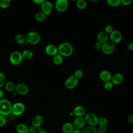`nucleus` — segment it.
I'll use <instances>...</instances> for the list:
<instances>
[{
    "mask_svg": "<svg viewBox=\"0 0 133 133\" xmlns=\"http://www.w3.org/2000/svg\"><path fill=\"white\" fill-rule=\"evenodd\" d=\"M58 54L63 57H70L73 53V47L68 42L61 43L58 46Z\"/></svg>",
    "mask_w": 133,
    "mask_h": 133,
    "instance_id": "f257e3e1",
    "label": "nucleus"
},
{
    "mask_svg": "<svg viewBox=\"0 0 133 133\" xmlns=\"http://www.w3.org/2000/svg\"><path fill=\"white\" fill-rule=\"evenodd\" d=\"M12 104L7 99L3 98L0 100V114L5 116L11 114Z\"/></svg>",
    "mask_w": 133,
    "mask_h": 133,
    "instance_id": "f03ea898",
    "label": "nucleus"
},
{
    "mask_svg": "<svg viewBox=\"0 0 133 133\" xmlns=\"http://www.w3.org/2000/svg\"><path fill=\"white\" fill-rule=\"evenodd\" d=\"M26 42L33 45H35L39 43L41 36L39 34L35 31H30L25 35Z\"/></svg>",
    "mask_w": 133,
    "mask_h": 133,
    "instance_id": "7ed1b4c3",
    "label": "nucleus"
},
{
    "mask_svg": "<svg viewBox=\"0 0 133 133\" xmlns=\"http://www.w3.org/2000/svg\"><path fill=\"white\" fill-rule=\"evenodd\" d=\"M9 61L10 63L14 65H17L20 64L23 58L22 57V53L19 51H14L9 56Z\"/></svg>",
    "mask_w": 133,
    "mask_h": 133,
    "instance_id": "20e7f679",
    "label": "nucleus"
},
{
    "mask_svg": "<svg viewBox=\"0 0 133 133\" xmlns=\"http://www.w3.org/2000/svg\"><path fill=\"white\" fill-rule=\"evenodd\" d=\"M25 109V107L22 102H15L12 104L11 114L15 116H20L24 112Z\"/></svg>",
    "mask_w": 133,
    "mask_h": 133,
    "instance_id": "39448f33",
    "label": "nucleus"
},
{
    "mask_svg": "<svg viewBox=\"0 0 133 133\" xmlns=\"http://www.w3.org/2000/svg\"><path fill=\"white\" fill-rule=\"evenodd\" d=\"M86 124L89 126L96 127L98 125V117L92 112H88L85 113L84 116Z\"/></svg>",
    "mask_w": 133,
    "mask_h": 133,
    "instance_id": "423d86ee",
    "label": "nucleus"
},
{
    "mask_svg": "<svg viewBox=\"0 0 133 133\" xmlns=\"http://www.w3.org/2000/svg\"><path fill=\"white\" fill-rule=\"evenodd\" d=\"M78 83V79L74 75H71L69 76L64 82V86L68 89H72L76 87Z\"/></svg>",
    "mask_w": 133,
    "mask_h": 133,
    "instance_id": "0eeeda50",
    "label": "nucleus"
},
{
    "mask_svg": "<svg viewBox=\"0 0 133 133\" xmlns=\"http://www.w3.org/2000/svg\"><path fill=\"white\" fill-rule=\"evenodd\" d=\"M115 50V45L111 42H107L102 44V52L105 55H111L113 54Z\"/></svg>",
    "mask_w": 133,
    "mask_h": 133,
    "instance_id": "6e6552de",
    "label": "nucleus"
},
{
    "mask_svg": "<svg viewBox=\"0 0 133 133\" xmlns=\"http://www.w3.org/2000/svg\"><path fill=\"white\" fill-rule=\"evenodd\" d=\"M53 7V4L51 2L45 1L41 5V11L47 16L52 11Z\"/></svg>",
    "mask_w": 133,
    "mask_h": 133,
    "instance_id": "1a4fd4ad",
    "label": "nucleus"
},
{
    "mask_svg": "<svg viewBox=\"0 0 133 133\" xmlns=\"http://www.w3.org/2000/svg\"><path fill=\"white\" fill-rule=\"evenodd\" d=\"M56 9L59 12L65 11L69 7V2L67 0H57L55 4Z\"/></svg>",
    "mask_w": 133,
    "mask_h": 133,
    "instance_id": "9d476101",
    "label": "nucleus"
},
{
    "mask_svg": "<svg viewBox=\"0 0 133 133\" xmlns=\"http://www.w3.org/2000/svg\"><path fill=\"white\" fill-rule=\"evenodd\" d=\"M29 91V86L23 83H20L16 85L15 92L20 95H26Z\"/></svg>",
    "mask_w": 133,
    "mask_h": 133,
    "instance_id": "9b49d317",
    "label": "nucleus"
},
{
    "mask_svg": "<svg viewBox=\"0 0 133 133\" xmlns=\"http://www.w3.org/2000/svg\"><path fill=\"white\" fill-rule=\"evenodd\" d=\"M72 124L74 126L75 129H80L82 130L85 126L86 124L85 118L83 116L81 117H76L73 122Z\"/></svg>",
    "mask_w": 133,
    "mask_h": 133,
    "instance_id": "f8f14e48",
    "label": "nucleus"
},
{
    "mask_svg": "<svg viewBox=\"0 0 133 133\" xmlns=\"http://www.w3.org/2000/svg\"><path fill=\"white\" fill-rule=\"evenodd\" d=\"M110 42L113 44H117L119 43L122 39V35L120 31L118 30H114L109 35Z\"/></svg>",
    "mask_w": 133,
    "mask_h": 133,
    "instance_id": "ddd939ff",
    "label": "nucleus"
},
{
    "mask_svg": "<svg viewBox=\"0 0 133 133\" xmlns=\"http://www.w3.org/2000/svg\"><path fill=\"white\" fill-rule=\"evenodd\" d=\"M45 51L48 55L53 57L58 54V47L52 44L47 45L45 48Z\"/></svg>",
    "mask_w": 133,
    "mask_h": 133,
    "instance_id": "4468645a",
    "label": "nucleus"
},
{
    "mask_svg": "<svg viewBox=\"0 0 133 133\" xmlns=\"http://www.w3.org/2000/svg\"><path fill=\"white\" fill-rule=\"evenodd\" d=\"M44 122V118L41 115H35L31 121L32 126L38 128L42 127Z\"/></svg>",
    "mask_w": 133,
    "mask_h": 133,
    "instance_id": "2eb2a0df",
    "label": "nucleus"
},
{
    "mask_svg": "<svg viewBox=\"0 0 133 133\" xmlns=\"http://www.w3.org/2000/svg\"><path fill=\"white\" fill-rule=\"evenodd\" d=\"M123 81H124V77L122 74L119 73H116L114 74L113 75H112L111 82L112 83L113 85H119L123 83Z\"/></svg>",
    "mask_w": 133,
    "mask_h": 133,
    "instance_id": "dca6fc26",
    "label": "nucleus"
},
{
    "mask_svg": "<svg viewBox=\"0 0 133 133\" xmlns=\"http://www.w3.org/2000/svg\"><path fill=\"white\" fill-rule=\"evenodd\" d=\"M112 77V74L111 72L108 70H103L99 74V78L104 83L111 81Z\"/></svg>",
    "mask_w": 133,
    "mask_h": 133,
    "instance_id": "f3484780",
    "label": "nucleus"
},
{
    "mask_svg": "<svg viewBox=\"0 0 133 133\" xmlns=\"http://www.w3.org/2000/svg\"><path fill=\"white\" fill-rule=\"evenodd\" d=\"M74 116L75 117L83 116L85 114V109L82 105H77L73 110Z\"/></svg>",
    "mask_w": 133,
    "mask_h": 133,
    "instance_id": "a211bd4d",
    "label": "nucleus"
},
{
    "mask_svg": "<svg viewBox=\"0 0 133 133\" xmlns=\"http://www.w3.org/2000/svg\"><path fill=\"white\" fill-rule=\"evenodd\" d=\"M74 129L72 123L70 122L64 123L62 126V131L63 133H72Z\"/></svg>",
    "mask_w": 133,
    "mask_h": 133,
    "instance_id": "6ab92c4d",
    "label": "nucleus"
},
{
    "mask_svg": "<svg viewBox=\"0 0 133 133\" xmlns=\"http://www.w3.org/2000/svg\"><path fill=\"white\" fill-rule=\"evenodd\" d=\"M97 39V42L103 44L107 42L108 39V34L104 31H101L98 33Z\"/></svg>",
    "mask_w": 133,
    "mask_h": 133,
    "instance_id": "aec40b11",
    "label": "nucleus"
},
{
    "mask_svg": "<svg viewBox=\"0 0 133 133\" xmlns=\"http://www.w3.org/2000/svg\"><path fill=\"white\" fill-rule=\"evenodd\" d=\"M23 59L29 60L31 59L34 55L33 51L30 49H25L21 52Z\"/></svg>",
    "mask_w": 133,
    "mask_h": 133,
    "instance_id": "412c9836",
    "label": "nucleus"
},
{
    "mask_svg": "<svg viewBox=\"0 0 133 133\" xmlns=\"http://www.w3.org/2000/svg\"><path fill=\"white\" fill-rule=\"evenodd\" d=\"M16 129L18 133H28V127L24 124L20 123L16 126Z\"/></svg>",
    "mask_w": 133,
    "mask_h": 133,
    "instance_id": "4be33fe9",
    "label": "nucleus"
},
{
    "mask_svg": "<svg viewBox=\"0 0 133 133\" xmlns=\"http://www.w3.org/2000/svg\"><path fill=\"white\" fill-rule=\"evenodd\" d=\"M4 87L6 90H7L8 92H11L15 91L16 85L14 84V83L11 81H8L5 83L4 84Z\"/></svg>",
    "mask_w": 133,
    "mask_h": 133,
    "instance_id": "5701e85b",
    "label": "nucleus"
},
{
    "mask_svg": "<svg viewBox=\"0 0 133 133\" xmlns=\"http://www.w3.org/2000/svg\"><path fill=\"white\" fill-rule=\"evenodd\" d=\"M15 42L19 44H22L26 43L25 36L22 34H18L15 37Z\"/></svg>",
    "mask_w": 133,
    "mask_h": 133,
    "instance_id": "b1692460",
    "label": "nucleus"
},
{
    "mask_svg": "<svg viewBox=\"0 0 133 133\" xmlns=\"http://www.w3.org/2000/svg\"><path fill=\"white\" fill-rule=\"evenodd\" d=\"M52 61H53L54 63L56 65H60L62 63V62L63 61V56H62L60 54H58L53 57Z\"/></svg>",
    "mask_w": 133,
    "mask_h": 133,
    "instance_id": "393cba45",
    "label": "nucleus"
},
{
    "mask_svg": "<svg viewBox=\"0 0 133 133\" xmlns=\"http://www.w3.org/2000/svg\"><path fill=\"white\" fill-rule=\"evenodd\" d=\"M83 133H97V127L92 126H85L82 130Z\"/></svg>",
    "mask_w": 133,
    "mask_h": 133,
    "instance_id": "a878e982",
    "label": "nucleus"
},
{
    "mask_svg": "<svg viewBox=\"0 0 133 133\" xmlns=\"http://www.w3.org/2000/svg\"><path fill=\"white\" fill-rule=\"evenodd\" d=\"M47 18V16L41 11L37 12L35 15V19L38 22H43Z\"/></svg>",
    "mask_w": 133,
    "mask_h": 133,
    "instance_id": "bb28decb",
    "label": "nucleus"
},
{
    "mask_svg": "<svg viewBox=\"0 0 133 133\" xmlns=\"http://www.w3.org/2000/svg\"><path fill=\"white\" fill-rule=\"evenodd\" d=\"M76 6L79 9H85L87 6V3L85 0H78L76 2Z\"/></svg>",
    "mask_w": 133,
    "mask_h": 133,
    "instance_id": "cd10ccee",
    "label": "nucleus"
},
{
    "mask_svg": "<svg viewBox=\"0 0 133 133\" xmlns=\"http://www.w3.org/2000/svg\"><path fill=\"white\" fill-rule=\"evenodd\" d=\"M107 2L112 7H117L121 4V0H108Z\"/></svg>",
    "mask_w": 133,
    "mask_h": 133,
    "instance_id": "c85d7f7f",
    "label": "nucleus"
},
{
    "mask_svg": "<svg viewBox=\"0 0 133 133\" xmlns=\"http://www.w3.org/2000/svg\"><path fill=\"white\" fill-rule=\"evenodd\" d=\"M108 123V121L107 118L105 117H100L98 118V125L101 126H107Z\"/></svg>",
    "mask_w": 133,
    "mask_h": 133,
    "instance_id": "c756f323",
    "label": "nucleus"
},
{
    "mask_svg": "<svg viewBox=\"0 0 133 133\" xmlns=\"http://www.w3.org/2000/svg\"><path fill=\"white\" fill-rule=\"evenodd\" d=\"M10 0H0V7L3 9L7 8L10 5Z\"/></svg>",
    "mask_w": 133,
    "mask_h": 133,
    "instance_id": "7c9ffc66",
    "label": "nucleus"
},
{
    "mask_svg": "<svg viewBox=\"0 0 133 133\" xmlns=\"http://www.w3.org/2000/svg\"><path fill=\"white\" fill-rule=\"evenodd\" d=\"M113 86L114 85L112 84V83L111 81H109V82H105L104 83L103 87L106 90L109 91V90H111L113 88Z\"/></svg>",
    "mask_w": 133,
    "mask_h": 133,
    "instance_id": "2f4dec72",
    "label": "nucleus"
},
{
    "mask_svg": "<svg viewBox=\"0 0 133 133\" xmlns=\"http://www.w3.org/2000/svg\"><path fill=\"white\" fill-rule=\"evenodd\" d=\"M5 75L4 73L0 72V88L2 87L5 83Z\"/></svg>",
    "mask_w": 133,
    "mask_h": 133,
    "instance_id": "473e14b6",
    "label": "nucleus"
},
{
    "mask_svg": "<svg viewBox=\"0 0 133 133\" xmlns=\"http://www.w3.org/2000/svg\"><path fill=\"white\" fill-rule=\"evenodd\" d=\"M113 31H114L113 27L111 24H108L104 28V32L108 34H110Z\"/></svg>",
    "mask_w": 133,
    "mask_h": 133,
    "instance_id": "72a5a7b5",
    "label": "nucleus"
},
{
    "mask_svg": "<svg viewBox=\"0 0 133 133\" xmlns=\"http://www.w3.org/2000/svg\"><path fill=\"white\" fill-rule=\"evenodd\" d=\"M74 75L78 79L81 78L83 76V72L82 70L77 69L74 72Z\"/></svg>",
    "mask_w": 133,
    "mask_h": 133,
    "instance_id": "f704fd0d",
    "label": "nucleus"
},
{
    "mask_svg": "<svg viewBox=\"0 0 133 133\" xmlns=\"http://www.w3.org/2000/svg\"><path fill=\"white\" fill-rule=\"evenodd\" d=\"M7 123L6 117L4 115L0 114V127L4 126Z\"/></svg>",
    "mask_w": 133,
    "mask_h": 133,
    "instance_id": "c9c22d12",
    "label": "nucleus"
},
{
    "mask_svg": "<svg viewBox=\"0 0 133 133\" xmlns=\"http://www.w3.org/2000/svg\"><path fill=\"white\" fill-rule=\"evenodd\" d=\"M107 131L106 126H98L97 127V133H105Z\"/></svg>",
    "mask_w": 133,
    "mask_h": 133,
    "instance_id": "e433bc0d",
    "label": "nucleus"
},
{
    "mask_svg": "<svg viewBox=\"0 0 133 133\" xmlns=\"http://www.w3.org/2000/svg\"><path fill=\"white\" fill-rule=\"evenodd\" d=\"M37 128L34 126H31L29 127H28V133H37Z\"/></svg>",
    "mask_w": 133,
    "mask_h": 133,
    "instance_id": "4c0bfd02",
    "label": "nucleus"
},
{
    "mask_svg": "<svg viewBox=\"0 0 133 133\" xmlns=\"http://www.w3.org/2000/svg\"><path fill=\"white\" fill-rule=\"evenodd\" d=\"M101 47H102V44L98 42H96L94 44V48L97 50H101Z\"/></svg>",
    "mask_w": 133,
    "mask_h": 133,
    "instance_id": "58836bf2",
    "label": "nucleus"
},
{
    "mask_svg": "<svg viewBox=\"0 0 133 133\" xmlns=\"http://www.w3.org/2000/svg\"><path fill=\"white\" fill-rule=\"evenodd\" d=\"M132 1L131 0H121V4L124 6L130 5Z\"/></svg>",
    "mask_w": 133,
    "mask_h": 133,
    "instance_id": "ea45409f",
    "label": "nucleus"
},
{
    "mask_svg": "<svg viewBox=\"0 0 133 133\" xmlns=\"http://www.w3.org/2000/svg\"><path fill=\"white\" fill-rule=\"evenodd\" d=\"M127 120L128 122L131 124H133V114H130L127 118Z\"/></svg>",
    "mask_w": 133,
    "mask_h": 133,
    "instance_id": "a19ab883",
    "label": "nucleus"
},
{
    "mask_svg": "<svg viewBox=\"0 0 133 133\" xmlns=\"http://www.w3.org/2000/svg\"><path fill=\"white\" fill-rule=\"evenodd\" d=\"M44 1L45 0H33L32 1V2L38 5H41Z\"/></svg>",
    "mask_w": 133,
    "mask_h": 133,
    "instance_id": "79ce46f5",
    "label": "nucleus"
},
{
    "mask_svg": "<svg viewBox=\"0 0 133 133\" xmlns=\"http://www.w3.org/2000/svg\"><path fill=\"white\" fill-rule=\"evenodd\" d=\"M128 48L130 51H133V42L129 43L128 44Z\"/></svg>",
    "mask_w": 133,
    "mask_h": 133,
    "instance_id": "37998d69",
    "label": "nucleus"
},
{
    "mask_svg": "<svg viewBox=\"0 0 133 133\" xmlns=\"http://www.w3.org/2000/svg\"><path fill=\"white\" fill-rule=\"evenodd\" d=\"M4 96V92L1 88H0V100L3 98Z\"/></svg>",
    "mask_w": 133,
    "mask_h": 133,
    "instance_id": "c03bdc74",
    "label": "nucleus"
},
{
    "mask_svg": "<svg viewBox=\"0 0 133 133\" xmlns=\"http://www.w3.org/2000/svg\"><path fill=\"white\" fill-rule=\"evenodd\" d=\"M72 133H83V131L80 129H74V130Z\"/></svg>",
    "mask_w": 133,
    "mask_h": 133,
    "instance_id": "a18cd8bd",
    "label": "nucleus"
},
{
    "mask_svg": "<svg viewBox=\"0 0 133 133\" xmlns=\"http://www.w3.org/2000/svg\"><path fill=\"white\" fill-rule=\"evenodd\" d=\"M37 133H48V132H47L46 130H45L42 129V130L38 131H37Z\"/></svg>",
    "mask_w": 133,
    "mask_h": 133,
    "instance_id": "49530a36",
    "label": "nucleus"
},
{
    "mask_svg": "<svg viewBox=\"0 0 133 133\" xmlns=\"http://www.w3.org/2000/svg\"><path fill=\"white\" fill-rule=\"evenodd\" d=\"M69 115L71 116V117H72L74 116V114H73V111H71L69 112Z\"/></svg>",
    "mask_w": 133,
    "mask_h": 133,
    "instance_id": "de8ad7c7",
    "label": "nucleus"
}]
</instances>
